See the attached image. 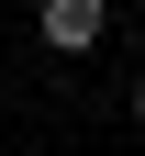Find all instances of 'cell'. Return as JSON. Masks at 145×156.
<instances>
[{
    "label": "cell",
    "instance_id": "cell-1",
    "mask_svg": "<svg viewBox=\"0 0 145 156\" xmlns=\"http://www.w3.org/2000/svg\"><path fill=\"white\" fill-rule=\"evenodd\" d=\"M34 34H45L56 56H89L100 34H112V0H45V11H34Z\"/></svg>",
    "mask_w": 145,
    "mask_h": 156
},
{
    "label": "cell",
    "instance_id": "cell-2",
    "mask_svg": "<svg viewBox=\"0 0 145 156\" xmlns=\"http://www.w3.org/2000/svg\"><path fill=\"white\" fill-rule=\"evenodd\" d=\"M134 123H145V78H134Z\"/></svg>",
    "mask_w": 145,
    "mask_h": 156
}]
</instances>
